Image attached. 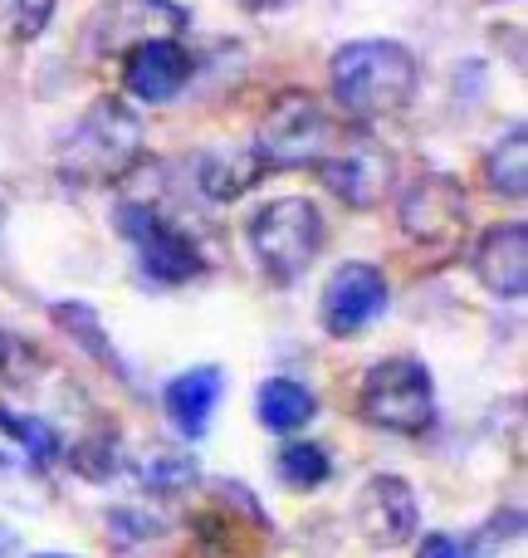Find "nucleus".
<instances>
[{"instance_id": "nucleus-7", "label": "nucleus", "mask_w": 528, "mask_h": 558, "mask_svg": "<svg viewBox=\"0 0 528 558\" xmlns=\"http://www.w3.org/2000/svg\"><path fill=\"white\" fill-rule=\"evenodd\" d=\"M192 25V10L176 0H108L88 15L84 49L94 59H123L147 39H176Z\"/></svg>"}, {"instance_id": "nucleus-17", "label": "nucleus", "mask_w": 528, "mask_h": 558, "mask_svg": "<svg viewBox=\"0 0 528 558\" xmlns=\"http://www.w3.org/2000/svg\"><path fill=\"white\" fill-rule=\"evenodd\" d=\"M484 186L494 196H504V202H524V192H528V133L524 128H509L484 153Z\"/></svg>"}, {"instance_id": "nucleus-1", "label": "nucleus", "mask_w": 528, "mask_h": 558, "mask_svg": "<svg viewBox=\"0 0 528 558\" xmlns=\"http://www.w3.org/2000/svg\"><path fill=\"white\" fill-rule=\"evenodd\" d=\"M416 54L402 39H347L328 59V84L347 123L367 128L377 118L402 113L416 98Z\"/></svg>"}, {"instance_id": "nucleus-3", "label": "nucleus", "mask_w": 528, "mask_h": 558, "mask_svg": "<svg viewBox=\"0 0 528 558\" xmlns=\"http://www.w3.org/2000/svg\"><path fill=\"white\" fill-rule=\"evenodd\" d=\"M328 221L308 196H274L250 216V251L274 284H294L323 255Z\"/></svg>"}, {"instance_id": "nucleus-9", "label": "nucleus", "mask_w": 528, "mask_h": 558, "mask_svg": "<svg viewBox=\"0 0 528 558\" xmlns=\"http://www.w3.org/2000/svg\"><path fill=\"white\" fill-rule=\"evenodd\" d=\"M318 177L323 186L337 196L343 206H357V211H372L377 202L392 186V153L377 143L367 128H343L333 143V153L318 162Z\"/></svg>"}, {"instance_id": "nucleus-13", "label": "nucleus", "mask_w": 528, "mask_h": 558, "mask_svg": "<svg viewBox=\"0 0 528 558\" xmlns=\"http://www.w3.org/2000/svg\"><path fill=\"white\" fill-rule=\"evenodd\" d=\"M475 279L500 299H524L528 289V226L524 221H500L475 241Z\"/></svg>"}, {"instance_id": "nucleus-5", "label": "nucleus", "mask_w": 528, "mask_h": 558, "mask_svg": "<svg viewBox=\"0 0 528 558\" xmlns=\"http://www.w3.org/2000/svg\"><path fill=\"white\" fill-rule=\"evenodd\" d=\"M343 128L328 118V108L304 88H288L269 104L260 118V137H255V157L265 172H294V167H318L333 153Z\"/></svg>"}, {"instance_id": "nucleus-19", "label": "nucleus", "mask_w": 528, "mask_h": 558, "mask_svg": "<svg viewBox=\"0 0 528 558\" xmlns=\"http://www.w3.org/2000/svg\"><path fill=\"white\" fill-rule=\"evenodd\" d=\"M0 432L10 436V441H20V451L29 456V465H54L59 451H64V441H59V432L45 422V416H29V412H10V407H0Z\"/></svg>"}, {"instance_id": "nucleus-14", "label": "nucleus", "mask_w": 528, "mask_h": 558, "mask_svg": "<svg viewBox=\"0 0 528 558\" xmlns=\"http://www.w3.org/2000/svg\"><path fill=\"white\" fill-rule=\"evenodd\" d=\"M225 397V373L216 363H201V367H186L176 373L172 383L162 387V407H167V422L186 436V441H201L211 432V416Z\"/></svg>"}, {"instance_id": "nucleus-26", "label": "nucleus", "mask_w": 528, "mask_h": 558, "mask_svg": "<svg viewBox=\"0 0 528 558\" xmlns=\"http://www.w3.org/2000/svg\"><path fill=\"white\" fill-rule=\"evenodd\" d=\"M10 353H15V338H10L5 328H0V373H5V367H10Z\"/></svg>"}, {"instance_id": "nucleus-4", "label": "nucleus", "mask_w": 528, "mask_h": 558, "mask_svg": "<svg viewBox=\"0 0 528 558\" xmlns=\"http://www.w3.org/2000/svg\"><path fill=\"white\" fill-rule=\"evenodd\" d=\"M357 412L392 436H426L435 426V377L421 357H382L367 367Z\"/></svg>"}, {"instance_id": "nucleus-16", "label": "nucleus", "mask_w": 528, "mask_h": 558, "mask_svg": "<svg viewBox=\"0 0 528 558\" xmlns=\"http://www.w3.org/2000/svg\"><path fill=\"white\" fill-rule=\"evenodd\" d=\"M255 416H260V426H269V432L288 436L318 416V397L304 383H294V377H269V383H260V392H255Z\"/></svg>"}, {"instance_id": "nucleus-18", "label": "nucleus", "mask_w": 528, "mask_h": 558, "mask_svg": "<svg viewBox=\"0 0 528 558\" xmlns=\"http://www.w3.org/2000/svg\"><path fill=\"white\" fill-rule=\"evenodd\" d=\"M49 314H54V324L64 328V333L74 338V343L84 348V353L94 357V363H103V367H113L118 377H127L123 357H118V348L108 343V333H103V318H98L94 308H88V304H78V299H64V304H54V308H49Z\"/></svg>"}, {"instance_id": "nucleus-21", "label": "nucleus", "mask_w": 528, "mask_h": 558, "mask_svg": "<svg viewBox=\"0 0 528 558\" xmlns=\"http://www.w3.org/2000/svg\"><path fill=\"white\" fill-rule=\"evenodd\" d=\"M59 0H0V39L10 45H29L49 29Z\"/></svg>"}, {"instance_id": "nucleus-27", "label": "nucleus", "mask_w": 528, "mask_h": 558, "mask_svg": "<svg viewBox=\"0 0 528 558\" xmlns=\"http://www.w3.org/2000/svg\"><path fill=\"white\" fill-rule=\"evenodd\" d=\"M35 558H74V554H35Z\"/></svg>"}, {"instance_id": "nucleus-15", "label": "nucleus", "mask_w": 528, "mask_h": 558, "mask_svg": "<svg viewBox=\"0 0 528 558\" xmlns=\"http://www.w3.org/2000/svg\"><path fill=\"white\" fill-rule=\"evenodd\" d=\"M260 182H265V162L255 157V147H216V153H206L196 162V186L221 206L241 202Z\"/></svg>"}, {"instance_id": "nucleus-8", "label": "nucleus", "mask_w": 528, "mask_h": 558, "mask_svg": "<svg viewBox=\"0 0 528 558\" xmlns=\"http://www.w3.org/2000/svg\"><path fill=\"white\" fill-rule=\"evenodd\" d=\"M118 231L127 235V245L137 251V265L152 284H192L206 270V255L192 235L176 221H167L157 206H118Z\"/></svg>"}, {"instance_id": "nucleus-6", "label": "nucleus", "mask_w": 528, "mask_h": 558, "mask_svg": "<svg viewBox=\"0 0 528 558\" xmlns=\"http://www.w3.org/2000/svg\"><path fill=\"white\" fill-rule=\"evenodd\" d=\"M396 221L412 245H421L435 260H451L470 231V196L451 172H421L396 196Z\"/></svg>"}, {"instance_id": "nucleus-12", "label": "nucleus", "mask_w": 528, "mask_h": 558, "mask_svg": "<svg viewBox=\"0 0 528 558\" xmlns=\"http://www.w3.org/2000/svg\"><path fill=\"white\" fill-rule=\"evenodd\" d=\"M196 74V54L182 39H147L123 54V88L143 104H172Z\"/></svg>"}, {"instance_id": "nucleus-25", "label": "nucleus", "mask_w": 528, "mask_h": 558, "mask_svg": "<svg viewBox=\"0 0 528 558\" xmlns=\"http://www.w3.org/2000/svg\"><path fill=\"white\" fill-rule=\"evenodd\" d=\"M10 554H20V534L10 524H0V558H10Z\"/></svg>"}, {"instance_id": "nucleus-10", "label": "nucleus", "mask_w": 528, "mask_h": 558, "mask_svg": "<svg viewBox=\"0 0 528 558\" xmlns=\"http://www.w3.org/2000/svg\"><path fill=\"white\" fill-rule=\"evenodd\" d=\"M392 304V284L377 265L367 260H347L328 275L323 284V299H318V318L333 338H357L377 324Z\"/></svg>"}, {"instance_id": "nucleus-22", "label": "nucleus", "mask_w": 528, "mask_h": 558, "mask_svg": "<svg viewBox=\"0 0 528 558\" xmlns=\"http://www.w3.org/2000/svg\"><path fill=\"white\" fill-rule=\"evenodd\" d=\"M196 475H201V465L186 451H162L147 461L143 481H147V490H157V495H176V490H186V485H196Z\"/></svg>"}, {"instance_id": "nucleus-2", "label": "nucleus", "mask_w": 528, "mask_h": 558, "mask_svg": "<svg viewBox=\"0 0 528 558\" xmlns=\"http://www.w3.org/2000/svg\"><path fill=\"white\" fill-rule=\"evenodd\" d=\"M147 157V128L123 98H98L84 118L74 123V133L59 143V172L69 182L84 186H108L123 182L137 162Z\"/></svg>"}, {"instance_id": "nucleus-11", "label": "nucleus", "mask_w": 528, "mask_h": 558, "mask_svg": "<svg viewBox=\"0 0 528 558\" xmlns=\"http://www.w3.org/2000/svg\"><path fill=\"white\" fill-rule=\"evenodd\" d=\"M353 520H357V530H363V539L372 544V549H402V544L416 539L421 505H416V490L402 481V475L382 471L357 490Z\"/></svg>"}, {"instance_id": "nucleus-23", "label": "nucleus", "mask_w": 528, "mask_h": 558, "mask_svg": "<svg viewBox=\"0 0 528 558\" xmlns=\"http://www.w3.org/2000/svg\"><path fill=\"white\" fill-rule=\"evenodd\" d=\"M69 461H74V471L84 475V481H113L118 471V436H88V441H78L74 451H69Z\"/></svg>"}, {"instance_id": "nucleus-20", "label": "nucleus", "mask_w": 528, "mask_h": 558, "mask_svg": "<svg viewBox=\"0 0 528 558\" xmlns=\"http://www.w3.org/2000/svg\"><path fill=\"white\" fill-rule=\"evenodd\" d=\"M274 471L288 490H318V485H328V475H333V456L318 441H288L284 451H279Z\"/></svg>"}, {"instance_id": "nucleus-24", "label": "nucleus", "mask_w": 528, "mask_h": 558, "mask_svg": "<svg viewBox=\"0 0 528 558\" xmlns=\"http://www.w3.org/2000/svg\"><path fill=\"white\" fill-rule=\"evenodd\" d=\"M416 558H475V549L465 539H455V534H426Z\"/></svg>"}]
</instances>
